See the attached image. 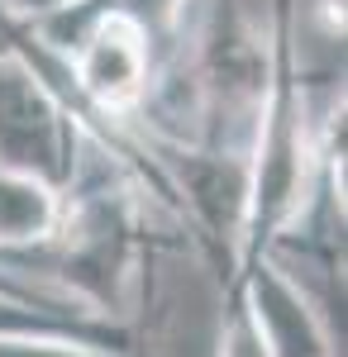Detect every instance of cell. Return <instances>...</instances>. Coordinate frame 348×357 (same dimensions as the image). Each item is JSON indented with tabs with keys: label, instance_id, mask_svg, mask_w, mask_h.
I'll return each mask as SVG.
<instances>
[{
	"label": "cell",
	"instance_id": "6da1fadb",
	"mask_svg": "<svg viewBox=\"0 0 348 357\" xmlns=\"http://www.w3.org/2000/svg\"><path fill=\"white\" fill-rule=\"evenodd\" d=\"M158 215L162 205L153 200V191L115 153L86 138L77 172L62 186V215L53 238L5 267L38 257L43 267L38 286L48 296L77 305L96 319L129 324V305L153 262V248L172 243L158 229Z\"/></svg>",
	"mask_w": 348,
	"mask_h": 357
},
{
	"label": "cell",
	"instance_id": "7a4b0ae2",
	"mask_svg": "<svg viewBox=\"0 0 348 357\" xmlns=\"http://www.w3.org/2000/svg\"><path fill=\"white\" fill-rule=\"evenodd\" d=\"M34 20L43 24L57 53H67L86 110L115 134L148 143L138 134V110L148 100L153 62H158L148 29L106 0L72 15V20H53V15H34Z\"/></svg>",
	"mask_w": 348,
	"mask_h": 357
},
{
	"label": "cell",
	"instance_id": "3957f363",
	"mask_svg": "<svg viewBox=\"0 0 348 357\" xmlns=\"http://www.w3.org/2000/svg\"><path fill=\"white\" fill-rule=\"evenodd\" d=\"M81 143L77 114L24 62L0 53V167L62 191L77 172Z\"/></svg>",
	"mask_w": 348,
	"mask_h": 357
},
{
	"label": "cell",
	"instance_id": "277c9868",
	"mask_svg": "<svg viewBox=\"0 0 348 357\" xmlns=\"http://www.w3.org/2000/svg\"><path fill=\"white\" fill-rule=\"evenodd\" d=\"M0 53L15 57V62H24L29 72L48 86L57 100L67 105V110L77 114L81 134L91 138V143H101L106 153H115V158H119V162H124L138 181L153 191V200L162 205V215H167V220H177V229H182V205H177V191H172V181L162 176L153 148H148V143H138V138H124V134H115V129H106L96 114L86 110V100H81V91H77V77H72L67 53H57L53 38L43 33V24L34 20V10H24L20 0H0ZM182 234H187V229H182ZM187 243H191V238H187Z\"/></svg>",
	"mask_w": 348,
	"mask_h": 357
},
{
	"label": "cell",
	"instance_id": "5b68a950",
	"mask_svg": "<svg viewBox=\"0 0 348 357\" xmlns=\"http://www.w3.org/2000/svg\"><path fill=\"white\" fill-rule=\"evenodd\" d=\"M229 281L243 286L253 324H258L272 357H339V343H334L329 319H324V305L277 257L243 262Z\"/></svg>",
	"mask_w": 348,
	"mask_h": 357
},
{
	"label": "cell",
	"instance_id": "8992f818",
	"mask_svg": "<svg viewBox=\"0 0 348 357\" xmlns=\"http://www.w3.org/2000/svg\"><path fill=\"white\" fill-rule=\"evenodd\" d=\"M57 215H62V191L0 167V267L24 252H38L53 238Z\"/></svg>",
	"mask_w": 348,
	"mask_h": 357
},
{
	"label": "cell",
	"instance_id": "52a82bcc",
	"mask_svg": "<svg viewBox=\"0 0 348 357\" xmlns=\"http://www.w3.org/2000/svg\"><path fill=\"white\" fill-rule=\"evenodd\" d=\"M20 333H53V338L91 343V348H106V353L138 357L134 324H110V319L81 314V310H38V305L0 296V338H20Z\"/></svg>",
	"mask_w": 348,
	"mask_h": 357
},
{
	"label": "cell",
	"instance_id": "ba28073f",
	"mask_svg": "<svg viewBox=\"0 0 348 357\" xmlns=\"http://www.w3.org/2000/svg\"><path fill=\"white\" fill-rule=\"evenodd\" d=\"M224 319H219V343H215V357H272L263 333L253 324V310H248V296L243 286L224 281Z\"/></svg>",
	"mask_w": 348,
	"mask_h": 357
},
{
	"label": "cell",
	"instance_id": "9c48e42d",
	"mask_svg": "<svg viewBox=\"0 0 348 357\" xmlns=\"http://www.w3.org/2000/svg\"><path fill=\"white\" fill-rule=\"evenodd\" d=\"M0 357H124V353H106V348L53 338V333H20V338H0Z\"/></svg>",
	"mask_w": 348,
	"mask_h": 357
},
{
	"label": "cell",
	"instance_id": "30bf717a",
	"mask_svg": "<svg viewBox=\"0 0 348 357\" xmlns=\"http://www.w3.org/2000/svg\"><path fill=\"white\" fill-rule=\"evenodd\" d=\"M0 296H10V301H24V305H38V310H77V305L57 301V296H48L38 281H24V276H15L10 267H0ZM86 314V310H81Z\"/></svg>",
	"mask_w": 348,
	"mask_h": 357
},
{
	"label": "cell",
	"instance_id": "8fae6325",
	"mask_svg": "<svg viewBox=\"0 0 348 357\" xmlns=\"http://www.w3.org/2000/svg\"><path fill=\"white\" fill-rule=\"evenodd\" d=\"M24 10H34V15H53V20H72V15H81V10H91V5H101V0H20Z\"/></svg>",
	"mask_w": 348,
	"mask_h": 357
}]
</instances>
